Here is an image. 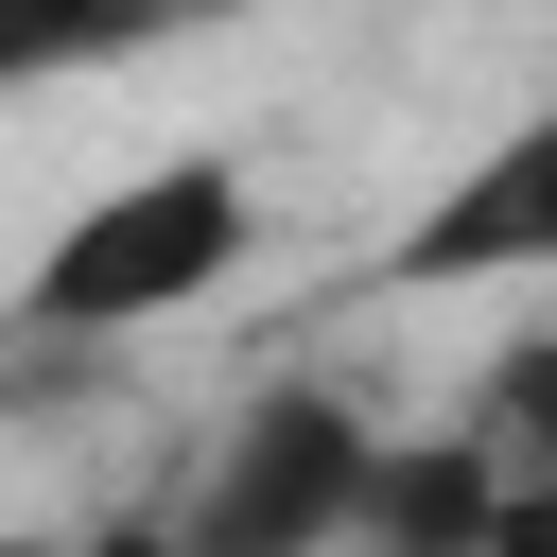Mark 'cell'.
Masks as SVG:
<instances>
[{"mask_svg": "<svg viewBox=\"0 0 557 557\" xmlns=\"http://www.w3.org/2000/svg\"><path fill=\"white\" fill-rule=\"evenodd\" d=\"M487 557H557V487H505V522H487Z\"/></svg>", "mask_w": 557, "mask_h": 557, "instance_id": "cell-7", "label": "cell"}, {"mask_svg": "<svg viewBox=\"0 0 557 557\" xmlns=\"http://www.w3.org/2000/svg\"><path fill=\"white\" fill-rule=\"evenodd\" d=\"M383 278H557V104L470 139V174L383 244Z\"/></svg>", "mask_w": 557, "mask_h": 557, "instance_id": "cell-3", "label": "cell"}, {"mask_svg": "<svg viewBox=\"0 0 557 557\" xmlns=\"http://www.w3.org/2000/svg\"><path fill=\"white\" fill-rule=\"evenodd\" d=\"M52 557H174V522H104V540H52Z\"/></svg>", "mask_w": 557, "mask_h": 557, "instance_id": "cell-8", "label": "cell"}, {"mask_svg": "<svg viewBox=\"0 0 557 557\" xmlns=\"http://www.w3.org/2000/svg\"><path fill=\"white\" fill-rule=\"evenodd\" d=\"M0 557H52V540H0Z\"/></svg>", "mask_w": 557, "mask_h": 557, "instance_id": "cell-9", "label": "cell"}, {"mask_svg": "<svg viewBox=\"0 0 557 557\" xmlns=\"http://www.w3.org/2000/svg\"><path fill=\"white\" fill-rule=\"evenodd\" d=\"M244 244H261V191H244L226 157H157V174L87 191V209L35 244L17 331H52V348H122V331H157V313L226 296V278H244Z\"/></svg>", "mask_w": 557, "mask_h": 557, "instance_id": "cell-1", "label": "cell"}, {"mask_svg": "<svg viewBox=\"0 0 557 557\" xmlns=\"http://www.w3.org/2000/svg\"><path fill=\"white\" fill-rule=\"evenodd\" d=\"M470 435H487L505 487H557V331H522V348L470 383Z\"/></svg>", "mask_w": 557, "mask_h": 557, "instance_id": "cell-6", "label": "cell"}, {"mask_svg": "<svg viewBox=\"0 0 557 557\" xmlns=\"http://www.w3.org/2000/svg\"><path fill=\"white\" fill-rule=\"evenodd\" d=\"M244 0H0V87H52V70H104V52H157V35H209Z\"/></svg>", "mask_w": 557, "mask_h": 557, "instance_id": "cell-5", "label": "cell"}, {"mask_svg": "<svg viewBox=\"0 0 557 557\" xmlns=\"http://www.w3.org/2000/svg\"><path fill=\"white\" fill-rule=\"evenodd\" d=\"M487 522H505V470H487L470 418H435V435H383V453H366L348 557H487Z\"/></svg>", "mask_w": 557, "mask_h": 557, "instance_id": "cell-4", "label": "cell"}, {"mask_svg": "<svg viewBox=\"0 0 557 557\" xmlns=\"http://www.w3.org/2000/svg\"><path fill=\"white\" fill-rule=\"evenodd\" d=\"M366 418L331 383H278L244 400V435L209 453V487L174 505V557H348V505H366Z\"/></svg>", "mask_w": 557, "mask_h": 557, "instance_id": "cell-2", "label": "cell"}]
</instances>
